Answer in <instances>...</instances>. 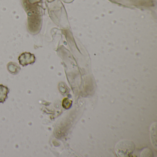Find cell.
<instances>
[{"label": "cell", "instance_id": "cell-1", "mask_svg": "<svg viewBox=\"0 0 157 157\" xmlns=\"http://www.w3.org/2000/svg\"><path fill=\"white\" fill-rule=\"evenodd\" d=\"M135 148L136 146L133 141L123 140L117 143L115 151L118 157H130L135 150Z\"/></svg>", "mask_w": 157, "mask_h": 157}, {"label": "cell", "instance_id": "cell-2", "mask_svg": "<svg viewBox=\"0 0 157 157\" xmlns=\"http://www.w3.org/2000/svg\"><path fill=\"white\" fill-rule=\"evenodd\" d=\"M35 60L34 55L28 52L22 53L19 57V63L23 67H25L29 64H33Z\"/></svg>", "mask_w": 157, "mask_h": 157}, {"label": "cell", "instance_id": "cell-3", "mask_svg": "<svg viewBox=\"0 0 157 157\" xmlns=\"http://www.w3.org/2000/svg\"><path fill=\"white\" fill-rule=\"evenodd\" d=\"M10 92V89L7 86L0 84V103H4L8 98V94Z\"/></svg>", "mask_w": 157, "mask_h": 157}, {"label": "cell", "instance_id": "cell-4", "mask_svg": "<svg viewBox=\"0 0 157 157\" xmlns=\"http://www.w3.org/2000/svg\"><path fill=\"white\" fill-rule=\"evenodd\" d=\"M8 70L10 73L13 75H16L20 72L21 67L16 63L10 62L8 65Z\"/></svg>", "mask_w": 157, "mask_h": 157}, {"label": "cell", "instance_id": "cell-5", "mask_svg": "<svg viewBox=\"0 0 157 157\" xmlns=\"http://www.w3.org/2000/svg\"><path fill=\"white\" fill-rule=\"evenodd\" d=\"M151 138L152 137H153V138L152 139V144H153V146L155 147V148H156V141H155V140H154V137H155V139H157V133H155V135H154V132H155V130H156V129H157V127H156V123H154L151 126Z\"/></svg>", "mask_w": 157, "mask_h": 157}, {"label": "cell", "instance_id": "cell-6", "mask_svg": "<svg viewBox=\"0 0 157 157\" xmlns=\"http://www.w3.org/2000/svg\"><path fill=\"white\" fill-rule=\"evenodd\" d=\"M72 104V101L68 98H66L63 100L62 102V105L64 108L68 109L71 106Z\"/></svg>", "mask_w": 157, "mask_h": 157}]
</instances>
